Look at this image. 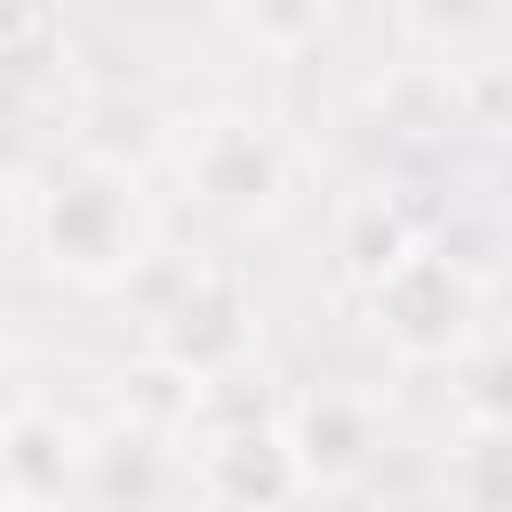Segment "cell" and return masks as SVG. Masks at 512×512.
<instances>
[{
  "label": "cell",
  "mask_w": 512,
  "mask_h": 512,
  "mask_svg": "<svg viewBox=\"0 0 512 512\" xmlns=\"http://www.w3.org/2000/svg\"><path fill=\"white\" fill-rule=\"evenodd\" d=\"M264 176H272V160H264L248 136H224V144L208 152V184H216L224 200H248V192H264Z\"/></svg>",
  "instance_id": "obj_3"
},
{
  "label": "cell",
  "mask_w": 512,
  "mask_h": 512,
  "mask_svg": "<svg viewBox=\"0 0 512 512\" xmlns=\"http://www.w3.org/2000/svg\"><path fill=\"white\" fill-rule=\"evenodd\" d=\"M280 448L272 440H232V456H224V488H240V496H280Z\"/></svg>",
  "instance_id": "obj_4"
},
{
  "label": "cell",
  "mask_w": 512,
  "mask_h": 512,
  "mask_svg": "<svg viewBox=\"0 0 512 512\" xmlns=\"http://www.w3.org/2000/svg\"><path fill=\"white\" fill-rule=\"evenodd\" d=\"M464 488H472V504H480V512H512V440H488V448H472V464H464Z\"/></svg>",
  "instance_id": "obj_5"
},
{
  "label": "cell",
  "mask_w": 512,
  "mask_h": 512,
  "mask_svg": "<svg viewBox=\"0 0 512 512\" xmlns=\"http://www.w3.org/2000/svg\"><path fill=\"white\" fill-rule=\"evenodd\" d=\"M384 312L408 344H448L456 320H464V288L440 272V264H400L392 288H384Z\"/></svg>",
  "instance_id": "obj_2"
},
{
  "label": "cell",
  "mask_w": 512,
  "mask_h": 512,
  "mask_svg": "<svg viewBox=\"0 0 512 512\" xmlns=\"http://www.w3.org/2000/svg\"><path fill=\"white\" fill-rule=\"evenodd\" d=\"M480 376H488V384H480V400H488V408H512V360H488Z\"/></svg>",
  "instance_id": "obj_8"
},
{
  "label": "cell",
  "mask_w": 512,
  "mask_h": 512,
  "mask_svg": "<svg viewBox=\"0 0 512 512\" xmlns=\"http://www.w3.org/2000/svg\"><path fill=\"white\" fill-rule=\"evenodd\" d=\"M120 224H128V208H120V192L104 176H72V184L48 192V240L72 264H104L120 248Z\"/></svg>",
  "instance_id": "obj_1"
},
{
  "label": "cell",
  "mask_w": 512,
  "mask_h": 512,
  "mask_svg": "<svg viewBox=\"0 0 512 512\" xmlns=\"http://www.w3.org/2000/svg\"><path fill=\"white\" fill-rule=\"evenodd\" d=\"M304 440H312V456H328V464H352L368 432H360V416H352V408H336V400H328V408H312V416H304Z\"/></svg>",
  "instance_id": "obj_6"
},
{
  "label": "cell",
  "mask_w": 512,
  "mask_h": 512,
  "mask_svg": "<svg viewBox=\"0 0 512 512\" xmlns=\"http://www.w3.org/2000/svg\"><path fill=\"white\" fill-rule=\"evenodd\" d=\"M104 488L128 496V504L152 496V456H144V440H112V456H104Z\"/></svg>",
  "instance_id": "obj_7"
}]
</instances>
